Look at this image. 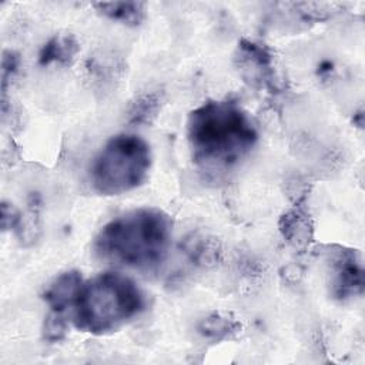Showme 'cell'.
Listing matches in <instances>:
<instances>
[{
  "label": "cell",
  "mask_w": 365,
  "mask_h": 365,
  "mask_svg": "<svg viewBox=\"0 0 365 365\" xmlns=\"http://www.w3.org/2000/svg\"><path fill=\"white\" fill-rule=\"evenodd\" d=\"M257 128L234 101H207L188 114L187 140L192 161L207 173L235 167L255 145Z\"/></svg>",
  "instance_id": "cell-1"
},
{
  "label": "cell",
  "mask_w": 365,
  "mask_h": 365,
  "mask_svg": "<svg viewBox=\"0 0 365 365\" xmlns=\"http://www.w3.org/2000/svg\"><path fill=\"white\" fill-rule=\"evenodd\" d=\"M170 237L167 214L155 208H140L106 224L94 238L93 251L104 262L151 271L164 261Z\"/></svg>",
  "instance_id": "cell-2"
},
{
  "label": "cell",
  "mask_w": 365,
  "mask_h": 365,
  "mask_svg": "<svg viewBox=\"0 0 365 365\" xmlns=\"http://www.w3.org/2000/svg\"><path fill=\"white\" fill-rule=\"evenodd\" d=\"M362 291V268L355 254L344 251L332 264V292L336 298H351Z\"/></svg>",
  "instance_id": "cell-6"
},
{
  "label": "cell",
  "mask_w": 365,
  "mask_h": 365,
  "mask_svg": "<svg viewBox=\"0 0 365 365\" xmlns=\"http://www.w3.org/2000/svg\"><path fill=\"white\" fill-rule=\"evenodd\" d=\"M81 284L83 279L78 271H67L58 275L44 291L43 299L50 308L43 325L44 339L56 342L64 336L67 331L66 312L73 309Z\"/></svg>",
  "instance_id": "cell-5"
},
{
  "label": "cell",
  "mask_w": 365,
  "mask_h": 365,
  "mask_svg": "<svg viewBox=\"0 0 365 365\" xmlns=\"http://www.w3.org/2000/svg\"><path fill=\"white\" fill-rule=\"evenodd\" d=\"M145 308L141 288L118 272H103L81 284L73 307L78 331L104 335L118 329Z\"/></svg>",
  "instance_id": "cell-3"
},
{
  "label": "cell",
  "mask_w": 365,
  "mask_h": 365,
  "mask_svg": "<svg viewBox=\"0 0 365 365\" xmlns=\"http://www.w3.org/2000/svg\"><path fill=\"white\" fill-rule=\"evenodd\" d=\"M80 46L71 34H56L40 50L38 64H68L77 54Z\"/></svg>",
  "instance_id": "cell-7"
},
{
  "label": "cell",
  "mask_w": 365,
  "mask_h": 365,
  "mask_svg": "<svg viewBox=\"0 0 365 365\" xmlns=\"http://www.w3.org/2000/svg\"><path fill=\"white\" fill-rule=\"evenodd\" d=\"M17 221H19V215H17L16 210L11 205L3 202V205H1V227H3V230L13 228L17 224Z\"/></svg>",
  "instance_id": "cell-12"
},
{
  "label": "cell",
  "mask_w": 365,
  "mask_h": 365,
  "mask_svg": "<svg viewBox=\"0 0 365 365\" xmlns=\"http://www.w3.org/2000/svg\"><path fill=\"white\" fill-rule=\"evenodd\" d=\"M93 7L104 17L125 26H138L145 13L143 1H100L93 3Z\"/></svg>",
  "instance_id": "cell-8"
},
{
  "label": "cell",
  "mask_w": 365,
  "mask_h": 365,
  "mask_svg": "<svg viewBox=\"0 0 365 365\" xmlns=\"http://www.w3.org/2000/svg\"><path fill=\"white\" fill-rule=\"evenodd\" d=\"M151 167L150 145L138 135L111 137L90 164V182L101 195H118L137 188Z\"/></svg>",
  "instance_id": "cell-4"
},
{
  "label": "cell",
  "mask_w": 365,
  "mask_h": 365,
  "mask_svg": "<svg viewBox=\"0 0 365 365\" xmlns=\"http://www.w3.org/2000/svg\"><path fill=\"white\" fill-rule=\"evenodd\" d=\"M17 67H19V57L11 51H6L3 57V91L4 93H6L7 81L16 73Z\"/></svg>",
  "instance_id": "cell-11"
},
{
  "label": "cell",
  "mask_w": 365,
  "mask_h": 365,
  "mask_svg": "<svg viewBox=\"0 0 365 365\" xmlns=\"http://www.w3.org/2000/svg\"><path fill=\"white\" fill-rule=\"evenodd\" d=\"M218 251V245L212 240H207L205 237L194 235L185 242V252L192 261H195V264H214L217 261Z\"/></svg>",
  "instance_id": "cell-10"
},
{
  "label": "cell",
  "mask_w": 365,
  "mask_h": 365,
  "mask_svg": "<svg viewBox=\"0 0 365 365\" xmlns=\"http://www.w3.org/2000/svg\"><path fill=\"white\" fill-rule=\"evenodd\" d=\"M240 327V322L228 318L227 315L211 314L198 324V332L205 338L218 341L222 338H228L231 334H235Z\"/></svg>",
  "instance_id": "cell-9"
}]
</instances>
